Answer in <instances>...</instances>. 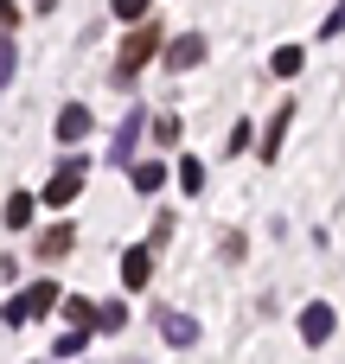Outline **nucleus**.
Listing matches in <instances>:
<instances>
[{
    "mask_svg": "<svg viewBox=\"0 0 345 364\" xmlns=\"http://www.w3.org/2000/svg\"><path fill=\"white\" fill-rule=\"evenodd\" d=\"M83 134H90V109H83V102L58 109V141H83Z\"/></svg>",
    "mask_w": 345,
    "mask_h": 364,
    "instance_id": "7",
    "label": "nucleus"
},
{
    "mask_svg": "<svg viewBox=\"0 0 345 364\" xmlns=\"http://www.w3.org/2000/svg\"><path fill=\"white\" fill-rule=\"evenodd\" d=\"M301 64H307V58H301V45H282V51H275V77H294Z\"/></svg>",
    "mask_w": 345,
    "mask_h": 364,
    "instance_id": "12",
    "label": "nucleus"
},
{
    "mask_svg": "<svg viewBox=\"0 0 345 364\" xmlns=\"http://www.w3.org/2000/svg\"><path fill=\"white\" fill-rule=\"evenodd\" d=\"M141 122H147V115H141V109H128V122L115 128V141H109V160H115V166L134 154V134H141Z\"/></svg>",
    "mask_w": 345,
    "mask_h": 364,
    "instance_id": "5",
    "label": "nucleus"
},
{
    "mask_svg": "<svg viewBox=\"0 0 345 364\" xmlns=\"http://www.w3.org/2000/svg\"><path fill=\"white\" fill-rule=\"evenodd\" d=\"M198 58H205V38H198V32H186V38H173V51H166V64H173V70H192Z\"/></svg>",
    "mask_w": 345,
    "mask_h": 364,
    "instance_id": "6",
    "label": "nucleus"
},
{
    "mask_svg": "<svg viewBox=\"0 0 345 364\" xmlns=\"http://www.w3.org/2000/svg\"><path fill=\"white\" fill-rule=\"evenodd\" d=\"M77 186H83V154H70V160H64V173H51L45 205H70V198H77Z\"/></svg>",
    "mask_w": 345,
    "mask_h": 364,
    "instance_id": "3",
    "label": "nucleus"
},
{
    "mask_svg": "<svg viewBox=\"0 0 345 364\" xmlns=\"http://www.w3.org/2000/svg\"><path fill=\"white\" fill-rule=\"evenodd\" d=\"M122 275H128V288H147V275H154V250H128Z\"/></svg>",
    "mask_w": 345,
    "mask_h": 364,
    "instance_id": "9",
    "label": "nucleus"
},
{
    "mask_svg": "<svg viewBox=\"0 0 345 364\" xmlns=\"http://www.w3.org/2000/svg\"><path fill=\"white\" fill-rule=\"evenodd\" d=\"M51 301H58V282H38V288H26L19 301H6L0 314H6V326H26V320H32V314H45Z\"/></svg>",
    "mask_w": 345,
    "mask_h": 364,
    "instance_id": "1",
    "label": "nucleus"
},
{
    "mask_svg": "<svg viewBox=\"0 0 345 364\" xmlns=\"http://www.w3.org/2000/svg\"><path fill=\"white\" fill-rule=\"evenodd\" d=\"M282 134H288V109H282V115H275V128L262 134V160H275V147H282Z\"/></svg>",
    "mask_w": 345,
    "mask_h": 364,
    "instance_id": "13",
    "label": "nucleus"
},
{
    "mask_svg": "<svg viewBox=\"0 0 345 364\" xmlns=\"http://www.w3.org/2000/svg\"><path fill=\"white\" fill-rule=\"evenodd\" d=\"M333 32H345V0L333 6V19H327V38H333Z\"/></svg>",
    "mask_w": 345,
    "mask_h": 364,
    "instance_id": "19",
    "label": "nucleus"
},
{
    "mask_svg": "<svg viewBox=\"0 0 345 364\" xmlns=\"http://www.w3.org/2000/svg\"><path fill=\"white\" fill-rule=\"evenodd\" d=\"M179 186H186V192H198V186H205V166H198V160H186V166H179Z\"/></svg>",
    "mask_w": 345,
    "mask_h": 364,
    "instance_id": "16",
    "label": "nucleus"
},
{
    "mask_svg": "<svg viewBox=\"0 0 345 364\" xmlns=\"http://www.w3.org/2000/svg\"><path fill=\"white\" fill-rule=\"evenodd\" d=\"M13 77V38H0V83Z\"/></svg>",
    "mask_w": 345,
    "mask_h": 364,
    "instance_id": "18",
    "label": "nucleus"
},
{
    "mask_svg": "<svg viewBox=\"0 0 345 364\" xmlns=\"http://www.w3.org/2000/svg\"><path fill=\"white\" fill-rule=\"evenodd\" d=\"M301 339H307V346L333 339V307H307V314H301Z\"/></svg>",
    "mask_w": 345,
    "mask_h": 364,
    "instance_id": "8",
    "label": "nucleus"
},
{
    "mask_svg": "<svg viewBox=\"0 0 345 364\" xmlns=\"http://www.w3.org/2000/svg\"><path fill=\"white\" fill-rule=\"evenodd\" d=\"M154 45H160V32H154V26H141V32H134V38L122 45V58H115V77L128 83V77H134V70H141V64L154 58Z\"/></svg>",
    "mask_w": 345,
    "mask_h": 364,
    "instance_id": "2",
    "label": "nucleus"
},
{
    "mask_svg": "<svg viewBox=\"0 0 345 364\" xmlns=\"http://www.w3.org/2000/svg\"><path fill=\"white\" fill-rule=\"evenodd\" d=\"M115 13H122V19H141V13H147V0H115Z\"/></svg>",
    "mask_w": 345,
    "mask_h": 364,
    "instance_id": "17",
    "label": "nucleus"
},
{
    "mask_svg": "<svg viewBox=\"0 0 345 364\" xmlns=\"http://www.w3.org/2000/svg\"><path fill=\"white\" fill-rule=\"evenodd\" d=\"M90 320H96V326H102V333H115V326H122V320H128V307H96V314H90Z\"/></svg>",
    "mask_w": 345,
    "mask_h": 364,
    "instance_id": "15",
    "label": "nucleus"
},
{
    "mask_svg": "<svg viewBox=\"0 0 345 364\" xmlns=\"http://www.w3.org/2000/svg\"><path fill=\"white\" fill-rule=\"evenodd\" d=\"M134 186H141V192H160V186H166V166H160V160H141V166H134Z\"/></svg>",
    "mask_w": 345,
    "mask_h": 364,
    "instance_id": "11",
    "label": "nucleus"
},
{
    "mask_svg": "<svg viewBox=\"0 0 345 364\" xmlns=\"http://www.w3.org/2000/svg\"><path fill=\"white\" fill-rule=\"evenodd\" d=\"M160 320V339L166 346H198V320L192 314H154Z\"/></svg>",
    "mask_w": 345,
    "mask_h": 364,
    "instance_id": "4",
    "label": "nucleus"
},
{
    "mask_svg": "<svg viewBox=\"0 0 345 364\" xmlns=\"http://www.w3.org/2000/svg\"><path fill=\"white\" fill-rule=\"evenodd\" d=\"M64 250H70V224H58V230H45V237H38V256H45V262H58Z\"/></svg>",
    "mask_w": 345,
    "mask_h": 364,
    "instance_id": "10",
    "label": "nucleus"
},
{
    "mask_svg": "<svg viewBox=\"0 0 345 364\" xmlns=\"http://www.w3.org/2000/svg\"><path fill=\"white\" fill-rule=\"evenodd\" d=\"M26 218H32V198H26V192H19V198H6V224H13V230H19V224H26Z\"/></svg>",
    "mask_w": 345,
    "mask_h": 364,
    "instance_id": "14",
    "label": "nucleus"
}]
</instances>
